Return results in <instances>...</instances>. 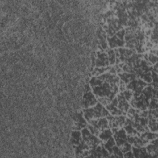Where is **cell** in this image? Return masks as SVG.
Returning a JSON list of instances; mask_svg holds the SVG:
<instances>
[{"label":"cell","mask_w":158,"mask_h":158,"mask_svg":"<svg viewBox=\"0 0 158 158\" xmlns=\"http://www.w3.org/2000/svg\"><path fill=\"white\" fill-rule=\"evenodd\" d=\"M133 151V154L135 157H152L151 154L148 153L146 148L144 146L136 148L135 146L131 147Z\"/></svg>","instance_id":"cell-13"},{"label":"cell","mask_w":158,"mask_h":158,"mask_svg":"<svg viewBox=\"0 0 158 158\" xmlns=\"http://www.w3.org/2000/svg\"><path fill=\"white\" fill-rule=\"evenodd\" d=\"M82 141V136L81 133L79 131V130H75L72 131L71 133V138L70 142L73 146L78 145Z\"/></svg>","instance_id":"cell-16"},{"label":"cell","mask_w":158,"mask_h":158,"mask_svg":"<svg viewBox=\"0 0 158 158\" xmlns=\"http://www.w3.org/2000/svg\"><path fill=\"white\" fill-rule=\"evenodd\" d=\"M109 65L107 54L102 51H97L95 59V66L96 67H107Z\"/></svg>","instance_id":"cell-10"},{"label":"cell","mask_w":158,"mask_h":158,"mask_svg":"<svg viewBox=\"0 0 158 158\" xmlns=\"http://www.w3.org/2000/svg\"><path fill=\"white\" fill-rule=\"evenodd\" d=\"M118 77L123 81L126 85L132 80L137 78L136 75L133 73H127V72H121L118 73Z\"/></svg>","instance_id":"cell-15"},{"label":"cell","mask_w":158,"mask_h":158,"mask_svg":"<svg viewBox=\"0 0 158 158\" xmlns=\"http://www.w3.org/2000/svg\"><path fill=\"white\" fill-rule=\"evenodd\" d=\"M117 106H118V100L117 97H115L112 100V101L109 104L106 106V108L112 115H123L122 111L118 109Z\"/></svg>","instance_id":"cell-12"},{"label":"cell","mask_w":158,"mask_h":158,"mask_svg":"<svg viewBox=\"0 0 158 158\" xmlns=\"http://www.w3.org/2000/svg\"><path fill=\"white\" fill-rule=\"evenodd\" d=\"M73 120V129L75 130H79L87 126V122L85 119L83 111H78L75 112L72 115Z\"/></svg>","instance_id":"cell-6"},{"label":"cell","mask_w":158,"mask_h":158,"mask_svg":"<svg viewBox=\"0 0 158 158\" xmlns=\"http://www.w3.org/2000/svg\"><path fill=\"white\" fill-rule=\"evenodd\" d=\"M122 94H123V96L125 97V98L126 99V100H127L128 101H130V99H131L133 93L132 91L129 90V89H125L123 91L121 92Z\"/></svg>","instance_id":"cell-21"},{"label":"cell","mask_w":158,"mask_h":158,"mask_svg":"<svg viewBox=\"0 0 158 158\" xmlns=\"http://www.w3.org/2000/svg\"><path fill=\"white\" fill-rule=\"evenodd\" d=\"M119 148H120V151H122V153H125L126 152L131 150V146L128 142H127V143H125V144H123V146H122Z\"/></svg>","instance_id":"cell-23"},{"label":"cell","mask_w":158,"mask_h":158,"mask_svg":"<svg viewBox=\"0 0 158 158\" xmlns=\"http://www.w3.org/2000/svg\"><path fill=\"white\" fill-rule=\"evenodd\" d=\"M125 35V30L122 28L115 35L110 37H107V41L110 48H115L117 47H123L125 45L124 36Z\"/></svg>","instance_id":"cell-4"},{"label":"cell","mask_w":158,"mask_h":158,"mask_svg":"<svg viewBox=\"0 0 158 158\" xmlns=\"http://www.w3.org/2000/svg\"><path fill=\"white\" fill-rule=\"evenodd\" d=\"M116 144H115V140H114V138L112 136V137H110L105 143H104V148H106V149L109 152V153L110 152V150H111V149H112V148L114 146V145H115Z\"/></svg>","instance_id":"cell-20"},{"label":"cell","mask_w":158,"mask_h":158,"mask_svg":"<svg viewBox=\"0 0 158 158\" xmlns=\"http://www.w3.org/2000/svg\"><path fill=\"white\" fill-rule=\"evenodd\" d=\"M157 139H154L151 141V142L146 146V149L149 154L151 155V156L155 157L157 155Z\"/></svg>","instance_id":"cell-14"},{"label":"cell","mask_w":158,"mask_h":158,"mask_svg":"<svg viewBox=\"0 0 158 158\" xmlns=\"http://www.w3.org/2000/svg\"><path fill=\"white\" fill-rule=\"evenodd\" d=\"M110 67H95L93 69L91 74L94 77H98L99 75H102V73L107 72Z\"/></svg>","instance_id":"cell-18"},{"label":"cell","mask_w":158,"mask_h":158,"mask_svg":"<svg viewBox=\"0 0 158 158\" xmlns=\"http://www.w3.org/2000/svg\"><path fill=\"white\" fill-rule=\"evenodd\" d=\"M109 122V126L110 128H122L123 127L125 122V115H112L109 114L106 117Z\"/></svg>","instance_id":"cell-7"},{"label":"cell","mask_w":158,"mask_h":158,"mask_svg":"<svg viewBox=\"0 0 158 158\" xmlns=\"http://www.w3.org/2000/svg\"><path fill=\"white\" fill-rule=\"evenodd\" d=\"M83 112L85 120L88 122L93 119L106 117L110 114L107 109L100 102H97L93 107L83 109Z\"/></svg>","instance_id":"cell-2"},{"label":"cell","mask_w":158,"mask_h":158,"mask_svg":"<svg viewBox=\"0 0 158 158\" xmlns=\"http://www.w3.org/2000/svg\"><path fill=\"white\" fill-rule=\"evenodd\" d=\"M119 81L116 73L106 72L98 77H92L89 85L96 99L104 98L112 101L118 93Z\"/></svg>","instance_id":"cell-1"},{"label":"cell","mask_w":158,"mask_h":158,"mask_svg":"<svg viewBox=\"0 0 158 158\" xmlns=\"http://www.w3.org/2000/svg\"><path fill=\"white\" fill-rule=\"evenodd\" d=\"M87 128H88V130H89V131L93 134V135H95V136H99V135L100 134V133H101V131L99 130H98L96 128H95V127H94L93 126H92L91 125H90V124H87Z\"/></svg>","instance_id":"cell-22"},{"label":"cell","mask_w":158,"mask_h":158,"mask_svg":"<svg viewBox=\"0 0 158 158\" xmlns=\"http://www.w3.org/2000/svg\"><path fill=\"white\" fill-rule=\"evenodd\" d=\"M81 136L83 140L89 146L90 149L96 148L99 144L103 143L102 141L98 137L93 135L88 128H83L81 130Z\"/></svg>","instance_id":"cell-3"},{"label":"cell","mask_w":158,"mask_h":158,"mask_svg":"<svg viewBox=\"0 0 158 158\" xmlns=\"http://www.w3.org/2000/svg\"><path fill=\"white\" fill-rule=\"evenodd\" d=\"M97 102L98 100L91 91L83 92L82 99L81 101V105L83 109L93 107L96 105Z\"/></svg>","instance_id":"cell-5"},{"label":"cell","mask_w":158,"mask_h":158,"mask_svg":"<svg viewBox=\"0 0 158 158\" xmlns=\"http://www.w3.org/2000/svg\"><path fill=\"white\" fill-rule=\"evenodd\" d=\"M123 157H133L134 156H133V152H131V151H129L126 152L123 154Z\"/></svg>","instance_id":"cell-25"},{"label":"cell","mask_w":158,"mask_h":158,"mask_svg":"<svg viewBox=\"0 0 158 158\" xmlns=\"http://www.w3.org/2000/svg\"><path fill=\"white\" fill-rule=\"evenodd\" d=\"M113 135L114 140L115 141V144L118 148L121 147L122 146H123V144L128 142L127 133L123 128L118 129Z\"/></svg>","instance_id":"cell-8"},{"label":"cell","mask_w":158,"mask_h":158,"mask_svg":"<svg viewBox=\"0 0 158 158\" xmlns=\"http://www.w3.org/2000/svg\"><path fill=\"white\" fill-rule=\"evenodd\" d=\"M88 123L92 126H93L94 127L96 128L101 132L102 130L109 128V122L106 117H102V118L93 119L88 121Z\"/></svg>","instance_id":"cell-9"},{"label":"cell","mask_w":158,"mask_h":158,"mask_svg":"<svg viewBox=\"0 0 158 158\" xmlns=\"http://www.w3.org/2000/svg\"><path fill=\"white\" fill-rule=\"evenodd\" d=\"M112 135L113 133L112 132V130L109 128H108L102 130L98 136L99 139L102 141V143H105L110 137L112 136Z\"/></svg>","instance_id":"cell-17"},{"label":"cell","mask_w":158,"mask_h":158,"mask_svg":"<svg viewBox=\"0 0 158 158\" xmlns=\"http://www.w3.org/2000/svg\"><path fill=\"white\" fill-rule=\"evenodd\" d=\"M117 98L118 100L117 107L120 110L122 111L123 115H125L130 108V104L128 103V101L126 100L121 92L117 94Z\"/></svg>","instance_id":"cell-11"},{"label":"cell","mask_w":158,"mask_h":158,"mask_svg":"<svg viewBox=\"0 0 158 158\" xmlns=\"http://www.w3.org/2000/svg\"><path fill=\"white\" fill-rule=\"evenodd\" d=\"M148 60H149L151 64H156L157 60V55L154 54L152 53H150L149 56H148Z\"/></svg>","instance_id":"cell-24"},{"label":"cell","mask_w":158,"mask_h":158,"mask_svg":"<svg viewBox=\"0 0 158 158\" xmlns=\"http://www.w3.org/2000/svg\"><path fill=\"white\" fill-rule=\"evenodd\" d=\"M107 54L109 64L114 65V64H115L116 56H115V53L114 50H113L112 49H107Z\"/></svg>","instance_id":"cell-19"}]
</instances>
